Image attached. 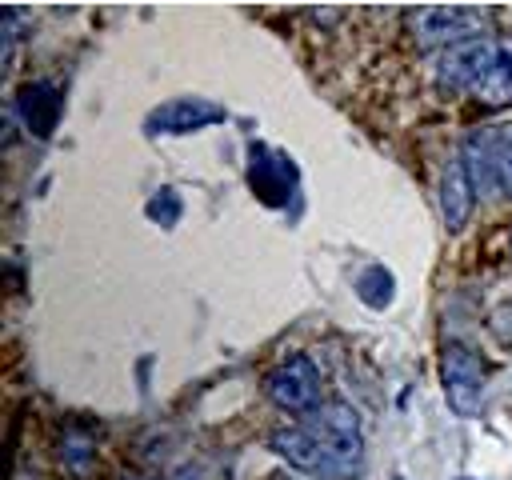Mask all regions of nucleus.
Masks as SVG:
<instances>
[{
    "label": "nucleus",
    "mask_w": 512,
    "mask_h": 480,
    "mask_svg": "<svg viewBox=\"0 0 512 480\" xmlns=\"http://www.w3.org/2000/svg\"><path fill=\"white\" fill-rule=\"evenodd\" d=\"M304 424H308V428L324 440V448L340 460L344 476H352L356 464H360V456H364V436H360L356 412H352L348 404H340V400H328V404H320L316 412H308Z\"/></svg>",
    "instance_id": "2"
},
{
    "label": "nucleus",
    "mask_w": 512,
    "mask_h": 480,
    "mask_svg": "<svg viewBox=\"0 0 512 480\" xmlns=\"http://www.w3.org/2000/svg\"><path fill=\"white\" fill-rule=\"evenodd\" d=\"M248 184L264 204H288L296 188V168L284 152H272L264 144H252V164H248Z\"/></svg>",
    "instance_id": "8"
},
{
    "label": "nucleus",
    "mask_w": 512,
    "mask_h": 480,
    "mask_svg": "<svg viewBox=\"0 0 512 480\" xmlns=\"http://www.w3.org/2000/svg\"><path fill=\"white\" fill-rule=\"evenodd\" d=\"M500 48H504V44L484 40V36H476V40H468V44L448 48V52H444V60H440L436 84H440L444 92H468V96H472V92L480 88V80L492 72V64L500 60Z\"/></svg>",
    "instance_id": "5"
},
{
    "label": "nucleus",
    "mask_w": 512,
    "mask_h": 480,
    "mask_svg": "<svg viewBox=\"0 0 512 480\" xmlns=\"http://www.w3.org/2000/svg\"><path fill=\"white\" fill-rule=\"evenodd\" d=\"M148 216L160 224V228H172L180 220V196L172 188H160L152 200H148Z\"/></svg>",
    "instance_id": "14"
},
{
    "label": "nucleus",
    "mask_w": 512,
    "mask_h": 480,
    "mask_svg": "<svg viewBox=\"0 0 512 480\" xmlns=\"http://www.w3.org/2000/svg\"><path fill=\"white\" fill-rule=\"evenodd\" d=\"M440 380H444V396H448V408L456 416H472L484 400V364L472 348L464 344H444V356H440Z\"/></svg>",
    "instance_id": "3"
},
{
    "label": "nucleus",
    "mask_w": 512,
    "mask_h": 480,
    "mask_svg": "<svg viewBox=\"0 0 512 480\" xmlns=\"http://www.w3.org/2000/svg\"><path fill=\"white\" fill-rule=\"evenodd\" d=\"M472 196H476V184H472L464 160H460V156L448 160L444 184H440V212H444L448 232H460V228L468 224V216H472Z\"/></svg>",
    "instance_id": "10"
},
{
    "label": "nucleus",
    "mask_w": 512,
    "mask_h": 480,
    "mask_svg": "<svg viewBox=\"0 0 512 480\" xmlns=\"http://www.w3.org/2000/svg\"><path fill=\"white\" fill-rule=\"evenodd\" d=\"M500 148H504V132L500 128H480V132H472L464 140L460 160H464V168H468V176H472L480 196L500 188Z\"/></svg>",
    "instance_id": "9"
},
{
    "label": "nucleus",
    "mask_w": 512,
    "mask_h": 480,
    "mask_svg": "<svg viewBox=\"0 0 512 480\" xmlns=\"http://www.w3.org/2000/svg\"><path fill=\"white\" fill-rule=\"evenodd\" d=\"M460 480H464V476H460Z\"/></svg>",
    "instance_id": "17"
},
{
    "label": "nucleus",
    "mask_w": 512,
    "mask_h": 480,
    "mask_svg": "<svg viewBox=\"0 0 512 480\" xmlns=\"http://www.w3.org/2000/svg\"><path fill=\"white\" fill-rule=\"evenodd\" d=\"M264 396L284 412H316L320 408V368L308 356H292L264 376Z\"/></svg>",
    "instance_id": "4"
},
{
    "label": "nucleus",
    "mask_w": 512,
    "mask_h": 480,
    "mask_svg": "<svg viewBox=\"0 0 512 480\" xmlns=\"http://www.w3.org/2000/svg\"><path fill=\"white\" fill-rule=\"evenodd\" d=\"M392 272L388 268H380V264H372V268H364L360 272V280H356V292H360V300L364 304H372V308H384L388 300H392Z\"/></svg>",
    "instance_id": "13"
},
{
    "label": "nucleus",
    "mask_w": 512,
    "mask_h": 480,
    "mask_svg": "<svg viewBox=\"0 0 512 480\" xmlns=\"http://www.w3.org/2000/svg\"><path fill=\"white\" fill-rule=\"evenodd\" d=\"M120 480H148V476H140V472H124Z\"/></svg>",
    "instance_id": "16"
},
{
    "label": "nucleus",
    "mask_w": 512,
    "mask_h": 480,
    "mask_svg": "<svg viewBox=\"0 0 512 480\" xmlns=\"http://www.w3.org/2000/svg\"><path fill=\"white\" fill-rule=\"evenodd\" d=\"M488 24V12L468 8V4H428L420 12H412V36L420 48H436V44H468L476 40V32Z\"/></svg>",
    "instance_id": "1"
},
{
    "label": "nucleus",
    "mask_w": 512,
    "mask_h": 480,
    "mask_svg": "<svg viewBox=\"0 0 512 480\" xmlns=\"http://www.w3.org/2000/svg\"><path fill=\"white\" fill-rule=\"evenodd\" d=\"M16 108H20L24 124H28V132L44 140V136L56 128V120H60V92H56L52 84H44V80L24 84V88H20Z\"/></svg>",
    "instance_id": "11"
},
{
    "label": "nucleus",
    "mask_w": 512,
    "mask_h": 480,
    "mask_svg": "<svg viewBox=\"0 0 512 480\" xmlns=\"http://www.w3.org/2000/svg\"><path fill=\"white\" fill-rule=\"evenodd\" d=\"M268 444H272L276 456H284V460H288L292 468H300V472H312V476H320V480H344L340 460L324 448V440H320L308 424L276 428V432L268 436Z\"/></svg>",
    "instance_id": "6"
},
{
    "label": "nucleus",
    "mask_w": 512,
    "mask_h": 480,
    "mask_svg": "<svg viewBox=\"0 0 512 480\" xmlns=\"http://www.w3.org/2000/svg\"><path fill=\"white\" fill-rule=\"evenodd\" d=\"M484 108H508L512 104V48H500V60L492 64V72L480 80V88L472 92Z\"/></svg>",
    "instance_id": "12"
},
{
    "label": "nucleus",
    "mask_w": 512,
    "mask_h": 480,
    "mask_svg": "<svg viewBox=\"0 0 512 480\" xmlns=\"http://www.w3.org/2000/svg\"><path fill=\"white\" fill-rule=\"evenodd\" d=\"M500 188L512 196V132L504 136V148H500Z\"/></svg>",
    "instance_id": "15"
},
{
    "label": "nucleus",
    "mask_w": 512,
    "mask_h": 480,
    "mask_svg": "<svg viewBox=\"0 0 512 480\" xmlns=\"http://www.w3.org/2000/svg\"><path fill=\"white\" fill-rule=\"evenodd\" d=\"M228 112L212 100H200V96H184V100H168L160 108L148 112L144 128L148 132H164V136H184V132H200L208 124H224Z\"/></svg>",
    "instance_id": "7"
}]
</instances>
